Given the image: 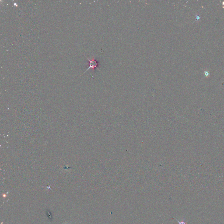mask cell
Masks as SVG:
<instances>
[{
	"label": "cell",
	"instance_id": "5b68a950",
	"mask_svg": "<svg viewBox=\"0 0 224 224\" xmlns=\"http://www.w3.org/2000/svg\"><path fill=\"white\" fill-rule=\"evenodd\" d=\"M224 4V2H223V4Z\"/></svg>",
	"mask_w": 224,
	"mask_h": 224
},
{
	"label": "cell",
	"instance_id": "3957f363",
	"mask_svg": "<svg viewBox=\"0 0 224 224\" xmlns=\"http://www.w3.org/2000/svg\"><path fill=\"white\" fill-rule=\"evenodd\" d=\"M204 74L205 75V76L207 77V76H208L209 75V72L208 71H205L204 73Z\"/></svg>",
	"mask_w": 224,
	"mask_h": 224
},
{
	"label": "cell",
	"instance_id": "6da1fadb",
	"mask_svg": "<svg viewBox=\"0 0 224 224\" xmlns=\"http://www.w3.org/2000/svg\"><path fill=\"white\" fill-rule=\"evenodd\" d=\"M85 57L87 58L88 60V61H89V67L86 70V71L84 72L83 74V75L85 73V72H87L88 70L89 69H93V71H94V69L95 68H97L99 71H100V70H99V69L98 68V63L97 61H96V60H95V59H94V57H93V58L91 59H89L88 58V57H87V56H85Z\"/></svg>",
	"mask_w": 224,
	"mask_h": 224
},
{
	"label": "cell",
	"instance_id": "7a4b0ae2",
	"mask_svg": "<svg viewBox=\"0 0 224 224\" xmlns=\"http://www.w3.org/2000/svg\"><path fill=\"white\" fill-rule=\"evenodd\" d=\"M174 218V219H176V221H177V222H178L179 224H187V223H186V222H185L184 221H181V222H180V221H179L178 220H177V219H176V218Z\"/></svg>",
	"mask_w": 224,
	"mask_h": 224
},
{
	"label": "cell",
	"instance_id": "277c9868",
	"mask_svg": "<svg viewBox=\"0 0 224 224\" xmlns=\"http://www.w3.org/2000/svg\"><path fill=\"white\" fill-rule=\"evenodd\" d=\"M200 19V17L199 16V15H197L196 16V19Z\"/></svg>",
	"mask_w": 224,
	"mask_h": 224
}]
</instances>
